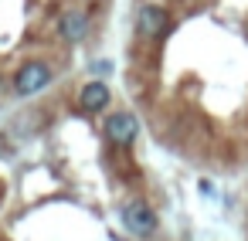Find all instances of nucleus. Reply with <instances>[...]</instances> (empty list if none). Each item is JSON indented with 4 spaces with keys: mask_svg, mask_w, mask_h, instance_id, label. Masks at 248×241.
<instances>
[{
    "mask_svg": "<svg viewBox=\"0 0 248 241\" xmlns=\"http://www.w3.org/2000/svg\"><path fill=\"white\" fill-rule=\"evenodd\" d=\"M106 136H109V143H116V146H133L136 136H140V119H136L133 112H112V116L106 119Z\"/></svg>",
    "mask_w": 248,
    "mask_h": 241,
    "instance_id": "4",
    "label": "nucleus"
},
{
    "mask_svg": "<svg viewBox=\"0 0 248 241\" xmlns=\"http://www.w3.org/2000/svg\"><path fill=\"white\" fill-rule=\"evenodd\" d=\"M78 102H82V109H89V112H102V109L112 102V92H109L106 82H85L82 92H78Z\"/></svg>",
    "mask_w": 248,
    "mask_h": 241,
    "instance_id": "6",
    "label": "nucleus"
},
{
    "mask_svg": "<svg viewBox=\"0 0 248 241\" xmlns=\"http://www.w3.org/2000/svg\"><path fill=\"white\" fill-rule=\"evenodd\" d=\"M133 28H136V34L140 38H160V34H167V28H170V14L160 7V4H140L136 7V14H133Z\"/></svg>",
    "mask_w": 248,
    "mask_h": 241,
    "instance_id": "1",
    "label": "nucleus"
},
{
    "mask_svg": "<svg viewBox=\"0 0 248 241\" xmlns=\"http://www.w3.org/2000/svg\"><path fill=\"white\" fill-rule=\"evenodd\" d=\"M123 224H126V231L129 234H136V238H146V234H153L156 231V214H153V207L150 204H143V200H129L126 207H123Z\"/></svg>",
    "mask_w": 248,
    "mask_h": 241,
    "instance_id": "3",
    "label": "nucleus"
},
{
    "mask_svg": "<svg viewBox=\"0 0 248 241\" xmlns=\"http://www.w3.org/2000/svg\"><path fill=\"white\" fill-rule=\"evenodd\" d=\"M51 85V68L45 65V61H28V65H21V72L14 75V92L17 95H38L41 89H48Z\"/></svg>",
    "mask_w": 248,
    "mask_h": 241,
    "instance_id": "2",
    "label": "nucleus"
},
{
    "mask_svg": "<svg viewBox=\"0 0 248 241\" xmlns=\"http://www.w3.org/2000/svg\"><path fill=\"white\" fill-rule=\"evenodd\" d=\"M58 34H62L68 45L85 41V34H89V14H85V11H65L62 21H58Z\"/></svg>",
    "mask_w": 248,
    "mask_h": 241,
    "instance_id": "5",
    "label": "nucleus"
}]
</instances>
